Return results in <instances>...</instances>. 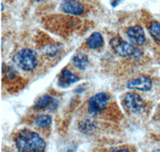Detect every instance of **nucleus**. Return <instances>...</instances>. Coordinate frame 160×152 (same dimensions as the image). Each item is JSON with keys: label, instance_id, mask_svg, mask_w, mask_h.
Returning a JSON list of instances; mask_svg holds the SVG:
<instances>
[{"label": "nucleus", "instance_id": "nucleus-1", "mask_svg": "<svg viewBox=\"0 0 160 152\" xmlns=\"http://www.w3.org/2000/svg\"><path fill=\"white\" fill-rule=\"evenodd\" d=\"M111 46L113 51L117 54L122 57L138 58L141 56V52L135 48L133 44L129 43L120 37H115L111 41Z\"/></svg>", "mask_w": 160, "mask_h": 152}, {"label": "nucleus", "instance_id": "nucleus-2", "mask_svg": "<svg viewBox=\"0 0 160 152\" xmlns=\"http://www.w3.org/2000/svg\"><path fill=\"white\" fill-rule=\"evenodd\" d=\"M15 61L25 71H33L38 65L37 54L31 49H22L18 51L15 57Z\"/></svg>", "mask_w": 160, "mask_h": 152}, {"label": "nucleus", "instance_id": "nucleus-3", "mask_svg": "<svg viewBox=\"0 0 160 152\" xmlns=\"http://www.w3.org/2000/svg\"><path fill=\"white\" fill-rule=\"evenodd\" d=\"M123 106L129 112L133 114L141 113L145 109L146 104L141 96L135 92H129L122 99Z\"/></svg>", "mask_w": 160, "mask_h": 152}, {"label": "nucleus", "instance_id": "nucleus-4", "mask_svg": "<svg viewBox=\"0 0 160 152\" xmlns=\"http://www.w3.org/2000/svg\"><path fill=\"white\" fill-rule=\"evenodd\" d=\"M110 99L109 94L100 92L92 96L88 103V112L92 115L100 114L106 108Z\"/></svg>", "mask_w": 160, "mask_h": 152}, {"label": "nucleus", "instance_id": "nucleus-5", "mask_svg": "<svg viewBox=\"0 0 160 152\" xmlns=\"http://www.w3.org/2000/svg\"><path fill=\"white\" fill-rule=\"evenodd\" d=\"M20 132L26 137L33 152H45L46 143L39 134L29 129H23Z\"/></svg>", "mask_w": 160, "mask_h": 152}, {"label": "nucleus", "instance_id": "nucleus-6", "mask_svg": "<svg viewBox=\"0 0 160 152\" xmlns=\"http://www.w3.org/2000/svg\"><path fill=\"white\" fill-rule=\"evenodd\" d=\"M152 80L148 76H138L130 80L127 87L130 90L140 91H148L152 87Z\"/></svg>", "mask_w": 160, "mask_h": 152}, {"label": "nucleus", "instance_id": "nucleus-7", "mask_svg": "<svg viewBox=\"0 0 160 152\" xmlns=\"http://www.w3.org/2000/svg\"><path fill=\"white\" fill-rule=\"evenodd\" d=\"M61 10L72 15H81L86 11L85 7L78 0H63L61 3Z\"/></svg>", "mask_w": 160, "mask_h": 152}, {"label": "nucleus", "instance_id": "nucleus-8", "mask_svg": "<svg viewBox=\"0 0 160 152\" xmlns=\"http://www.w3.org/2000/svg\"><path fill=\"white\" fill-rule=\"evenodd\" d=\"M127 35L131 43L135 46H142L146 42V36L142 27L138 25L130 27L127 30Z\"/></svg>", "mask_w": 160, "mask_h": 152}, {"label": "nucleus", "instance_id": "nucleus-9", "mask_svg": "<svg viewBox=\"0 0 160 152\" xmlns=\"http://www.w3.org/2000/svg\"><path fill=\"white\" fill-rule=\"evenodd\" d=\"M78 81V77L68 69L62 70L58 78V85L61 87H68Z\"/></svg>", "mask_w": 160, "mask_h": 152}, {"label": "nucleus", "instance_id": "nucleus-10", "mask_svg": "<svg viewBox=\"0 0 160 152\" xmlns=\"http://www.w3.org/2000/svg\"><path fill=\"white\" fill-rule=\"evenodd\" d=\"M103 38L102 34L98 32H94L88 37V38L86 41V44L91 49L96 50L102 47L103 45Z\"/></svg>", "mask_w": 160, "mask_h": 152}, {"label": "nucleus", "instance_id": "nucleus-11", "mask_svg": "<svg viewBox=\"0 0 160 152\" xmlns=\"http://www.w3.org/2000/svg\"><path fill=\"white\" fill-rule=\"evenodd\" d=\"M15 145L18 152H33L26 137L21 132L15 138Z\"/></svg>", "mask_w": 160, "mask_h": 152}, {"label": "nucleus", "instance_id": "nucleus-12", "mask_svg": "<svg viewBox=\"0 0 160 152\" xmlns=\"http://www.w3.org/2000/svg\"><path fill=\"white\" fill-rule=\"evenodd\" d=\"M55 99L51 97V96L48 95V94H44V95L41 96L37 100L36 103H35V107L38 109H47L50 107H52L53 104H55Z\"/></svg>", "mask_w": 160, "mask_h": 152}, {"label": "nucleus", "instance_id": "nucleus-13", "mask_svg": "<svg viewBox=\"0 0 160 152\" xmlns=\"http://www.w3.org/2000/svg\"><path fill=\"white\" fill-rule=\"evenodd\" d=\"M73 63L79 70H85L89 64V59L86 54H77L73 58Z\"/></svg>", "mask_w": 160, "mask_h": 152}, {"label": "nucleus", "instance_id": "nucleus-14", "mask_svg": "<svg viewBox=\"0 0 160 152\" xmlns=\"http://www.w3.org/2000/svg\"><path fill=\"white\" fill-rule=\"evenodd\" d=\"M148 31L155 41L160 43V23L155 20H153L149 23Z\"/></svg>", "mask_w": 160, "mask_h": 152}, {"label": "nucleus", "instance_id": "nucleus-15", "mask_svg": "<svg viewBox=\"0 0 160 152\" xmlns=\"http://www.w3.org/2000/svg\"><path fill=\"white\" fill-rule=\"evenodd\" d=\"M52 123V118L48 114H41L38 116L35 120V125L41 128H47L50 127Z\"/></svg>", "mask_w": 160, "mask_h": 152}, {"label": "nucleus", "instance_id": "nucleus-16", "mask_svg": "<svg viewBox=\"0 0 160 152\" xmlns=\"http://www.w3.org/2000/svg\"><path fill=\"white\" fill-rule=\"evenodd\" d=\"M95 129V123L91 119H85L79 124V130L82 133H85L87 134H90V133H92Z\"/></svg>", "mask_w": 160, "mask_h": 152}, {"label": "nucleus", "instance_id": "nucleus-17", "mask_svg": "<svg viewBox=\"0 0 160 152\" xmlns=\"http://www.w3.org/2000/svg\"><path fill=\"white\" fill-rule=\"evenodd\" d=\"M61 50V47L59 45H55V44H50L47 47H44L43 52L48 56H54L58 54Z\"/></svg>", "mask_w": 160, "mask_h": 152}, {"label": "nucleus", "instance_id": "nucleus-18", "mask_svg": "<svg viewBox=\"0 0 160 152\" xmlns=\"http://www.w3.org/2000/svg\"><path fill=\"white\" fill-rule=\"evenodd\" d=\"M124 0H111V5L112 6L113 8H116L117 6L121 2H122Z\"/></svg>", "mask_w": 160, "mask_h": 152}, {"label": "nucleus", "instance_id": "nucleus-19", "mask_svg": "<svg viewBox=\"0 0 160 152\" xmlns=\"http://www.w3.org/2000/svg\"><path fill=\"white\" fill-rule=\"evenodd\" d=\"M112 152H131L128 149L122 148V149H116V150H114Z\"/></svg>", "mask_w": 160, "mask_h": 152}, {"label": "nucleus", "instance_id": "nucleus-20", "mask_svg": "<svg viewBox=\"0 0 160 152\" xmlns=\"http://www.w3.org/2000/svg\"><path fill=\"white\" fill-rule=\"evenodd\" d=\"M152 152H160V149H157V150H155Z\"/></svg>", "mask_w": 160, "mask_h": 152}, {"label": "nucleus", "instance_id": "nucleus-21", "mask_svg": "<svg viewBox=\"0 0 160 152\" xmlns=\"http://www.w3.org/2000/svg\"><path fill=\"white\" fill-rule=\"evenodd\" d=\"M33 1H35V2H40V1H42V0H33Z\"/></svg>", "mask_w": 160, "mask_h": 152}]
</instances>
